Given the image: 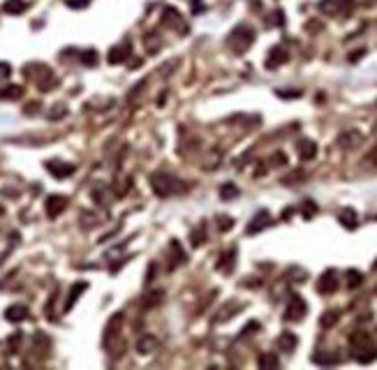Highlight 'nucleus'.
I'll return each mask as SVG.
<instances>
[{
	"label": "nucleus",
	"instance_id": "obj_1",
	"mask_svg": "<svg viewBox=\"0 0 377 370\" xmlns=\"http://www.w3.org/2000/svg\"><path fill=\"white\" fill-rule=\"evenodd\" d=\"M150 185H153V192L160 195V197H169V195H174L178 190V180L167 171H157L150 176Z\"/></svg>",
	"mask_w": 377,
	"mask_h": 370
},
{
	"label": "nucleus",
	"instance_id": "obj_2",
	"mask_svg": "<svg viewBox=\"0 0 377 370\" xmlns=\"http://www.w3.org/2000/svg\"><path fill=\"white\" fill-rule=\"evenodd\" d=\"M252 42H255V30L248 28V26H239V28L229 35V47L234 49V54L248 51V47H250Z\"/></svg>",
	"mask_w": 377,
	"mask_h": 370
},
{
	"label": "nucleus",
	"instance_id": "obj_3",
	"mask_svg": "<svg viewBox=\"0 0 377 370\" xmlns=\"http://www.w3.org/2000/svg\"><path fill=\"white\" fill-rule=\"evenodd\" d=\"M305 312H308L305 301L301 299L299 294H292V296H289V303H287V310H285V319H287V322H299V319H303Z\"/></svg>",
	"mask_w": 377,
	"mask_h": 370
},
{
	"label": "nucleus",
	"instance_id": "obj_4",
	"mask_svg": "<svg viewBox=\"0 0 377 370\" xmlns=\"http://www.w3.org/2000/svg\"><path fill=\"white\" fill-rule=\"evenodd\" d=\"M123 319H125V312H116V315H111V319H109L107 326H104V338H102V345L104 347H111L114 338L118 335L120 326H123Z\"/></svg>",
	"mask_w": 377,
	"mask_h": 370
},
{
	"label": "nucleus",
	"instance_id": "obj_5",
	"mask_svg": "<svg viewBox=\"0 0 377 370\" xmlns=\"http://www.w3.org/2000/svg\"><path fill=\"white\" fill-rule=\"evenodd\" d=\"M335 289H338V273H335L333 269L324 271L317 280V292L319 294H333Z\"/></svg>",
	"mask_w": 377,
	"mask_h": 370
},
{
	"label": "nucleus",
	"instance_id": "obj_6",
	"mask_svg": "<svg viewBox=\"0 0 377 370\" xmlns=\"http://www.w3.org/2000/svg\"><path fill=\"white\" fill-rule=\"evenodd\" d=\"M65 206H67V197H63V195H51V197L47 199V215L49 218H58L63 211H65Z\"/></svg>",
	"mask_w": 377,
	"mask_h": 370
},
{
	"label": "nucleus",
	"instance_id": "obj_7",
	"mask_svg": "<svg viewBox=\"0 0 377 370\" xmlns=\"http://www.w3.org/2000/svg\"><path fill=\"white\" fill-rule=\"evenodd\" d=\"M47 169L51 176H56V178H67V176H72L74 173V167L72 164H67V162H60V160H51L47 162Z\"/></svg>",
	"mask_w": 377,
	"mask_h": 370
},
{
	"label": "nucleus",
	"instance_id": "obj_8",
	"mask_svg": "<svg viewBox=\"0 0 377 370\" xmlns=\"http://www.w3.org/2000/svg\"><path fill=\"white\" fill-rule=\"evenodd\" d=\"M289 60V56H287V51L282 47H273L269 51V58H266V67L269 70H276V67H280V65H285Z\"/></svg>",
	"mask_w": 377,
	"mask_h": 370
},
{
	"label": "nucleus",
	"instance_id": "obj_9",
	"mask_svg": "<svg viewBox=\"0 0 377 370\" xmlns=\"http://www.w3.org/2000/svg\"><path fill=\"white\" fill-rule=\"evenodd\" d=\"M296 150H299L301 160H312V157L317 155V143L312 141V139H301L296 143Z\"/></svg>",
	"mask_w": 377,
	"mask_h": 370
},
{
	"label": "nucleus",
	"instance_id": "obj_10",
	"mask_svg": "<svg viewBox=\"0 0 377 370\" xmlns=\"http://www.w3.org/2000/svg\"><path fill=\"white\" fill-rule=\"evenodd\" d=\"M271 225V215L266 213V211H259L255 218H252V222L248 225V234H257V232H262L264 227H269Z\"/></svg>",
	"mask_w": 377,
	"mask_h": 370
},
{
	"label": "nucleus",
	"instance_id": "obj_11",
	"mask_svg": "<svg viewBox=\"0 0 377 370\" xmlns=\"http://www.w3.org/2000/svg\"><path fill=\"white\" fill-rule=\"evenodd\" d=\"M349 345L354 347V352H361V349H365V347H372V340L365 331H356V333L349 335Z\"/></svg>",
	"mask_w": 377,
	"mask_h": 370
},
{
	"label": "nucleus",
	"instance_id": "obj_12",
	"mask_svg": "<svg viewBox=\"0 0 377 370\" xmlns=\"http://www.w3.org/2000/svg\"><path fill=\"white\" fill-rule=\"evenodd\" d=\"M5 319L7 322H24V319H28V308L26 305H10L5 310Z\"/></svg>",
	"mask_w": 377,
	"mask_h": 370
},
{
	"label": "nucleus",
	"instance_id": "obj_13",
	"mask_svg": "<svg viewBox=\"0 0 377 370\" xmlns=\"http://www.w3.org/2000/svg\"><path fill=\"white\" fill-rule=\"evenodd\" d=\"M127 56H130V42L111 49V51H109V63H111V65H118V63H123V60L127 58Z\"/></svg>",
	"mask_w": 377,
	"mask_h": 370
},
{
	"label": "nucleus",
	"instance_id": "obj_14",
	"mask_svg": "<svg viewBox=\"0 0 377 370\" xmlns=\"http://www.w3.org/2000/svg\"><path fill=\"white\" fill-rule=\"evenodd\" d=\"M88 289V282H77V285H72V289H70V299L65 301V310H72V305L79 301V296Z\"/></svg>",
	"mask_w": 377,
	"mask_h": 370
},
{
	"label": "nucleus",
	"instance_id": "obj_15",
	"mask_svg": "<svg viewBox=\"0 0 377 370\" xmlns=\"http://www.w3.org/2000/svg\"><path fill=\"white\" fill-rule=\"evenodd\" d=\"M169 252H171V264H169V269H176L178 264L185 262V252H183V248H180L176 241L169 243Z\"/></svg>",
	"mask_w": 377,
	"mask_h": 370
},
{
	"label": "nucleus",
	"instance_id": "obj_16",
	"mask_svg": "<svg viewBox=\"0 0 377 370\" xmlns=\"http://www.w3.org/2000/svg\"><path fill=\"white\" fill-rule=\"evenodd\" d=\"M234 264H236V250H229V252H225V255L220 257V262L216 264V269L229 273V271L234 269Z\"/></svg>",
	"mask_w": 377,
	"mask_h": 370
},
{
	"label": "nucleus",
	"instance_id": "obj_17",
	"mask_svg": "<svg viewBox=\"0 0 377 370\" xmlns=\"http://www.w3.org/2000/svg\"><path fill=\"white\" fill-rule=\"evenodd\" d=\"M155 347H157V338H155V335H141V340L137 342L139 354H150V352H155Z\"/></svg>",
	"mask_w": 377,
	"mask_h": 370
},
{
	"label": "nucleus",
	"instance_id": "obj_18",
	"mask_svg": "<svg viewBox=\"0 0 377 370\" xmlns=\"http://www.w3.org/2000/svg\"><path fill=\"white\" fill-rule=\"evenodd\" d=\"M296 335L294 333H289V331H285V333H280L278 335V347H280L282 352H292L294 347H296Z\"/></svg>",
	"mask_w": 377,
	"mask_h": 370
},
{
	"label": "nucleus",
	"instance_id": "obj_19",
	"mask_svg": "<svg viewBox=\"0 0 377 370\" xmlns=\"http://www.w3.org/2000/svg\"><path fill=\"white\" fill-rule=\"evenodd\" d=\"M340 222H342V227L356 229V225H359V218H356V213H354L352 209H345L340 213Z\"/></svg>",
	"mask_w": 377,
	"mask_h": 370
},
{
	"label": "nucleus",
	"instance_id": "obj_20",
	"mask_svg": "<svg viewBox=\"0 0 377 370\" xmlns=\"http://www.w3.org/2000/svg\"><path fill=\"white\" fill-rule=\"evenodd\" d=\"M26 7H28V5H26L24 0H5L3 12H5V14H21Z\"/></svg>",
	"mask_w": 377,
	"mask_h": 370
},
{
	"label": "nucleus",
	"instance_id": "obj_21",
	"mask_svg": "<svg viewBox=\"0 0 377 370\" xmlns=\"http://www.w3.org/2000/svg\"><path fill=\"white\" fill-rule=\"evenodd\" d=\"M164 19H169L167 24H171V26H174V28H178V26H180V30H185V24H183V17H180V14L176 12L174 7H167V10H164Z\"/></svg>",
	"mask_w": 377,
	"mask_h": 370
},
{
	"label": "nucleus",
	"instance_id": "obj_22",
	"mask_svg": "<svg viewBox=\"0 0 377 370\" xmlns=\"http://www.w3.org/2000/svg\"><path fill=\"white\" fill-rule=\"evenodd\" d=\"M21 95H24V88H21V86H5V88L0 90V97H3V100H19Z\"/></svg>",
	"mask_w": 377,
	"mask_h": 370
},
{
	"label": "nucleus",
	"instance_id": "obj_23",
	"mask_svg": "<svg viewBox=\"0 0 377 370\" xmlns=\"http://www.w3.org/2000/svg\"><path fill=\"white\" fill-rule=\"evenodd\" d=\"M278 365H280V361L273 354H262L259 356V368H278Z\"/></svg>",
	"mask_w": 377,
	"mask_h": 370
},
{
	"label": "nucleus",
	"instance_id": "obj_24",
	"mask_svg": "<svg viewBox=\"0 0 377 370\" xmlns=\"http://www.w3.org/2000/svg\"><path fill=\"white\" fill-rule=\"evenodd\" d=\"M239 195V188L236 185H232V183H225L220 188V197L222 199H232V197H236Z\"/></svg>",
	"mask_w": 377,
	"mask_h": 370
},
{
	"label": "nucleus",
	"instance_id": "obj_25",
	"mask_svg": "<svg viewBox=\"0 0 377 370\" xmlns=\"http://www.w3.org/2000/svg\"><path fill=\"white\" fill-rule=\"evenodd\" d=\"M361 282H363V275L359 273V271H347V287H359Z\"/></svg>",
	"mask_w": 377,
	"mask_h": 370
},
{
	"label": "nucleus",
	"instance_id": "obj_26",
	"mask_svg": "<svg viewBox=\"0 0 377 370\" xmlns=\"http://www.w3.org/2000/svg\"><path fill=\"white\" fill-rule=\"evenodd\" d=\"M81 63H84V65H88V67L97 65V54H95V51H93V49H88V51H84V54H81Z\"/></svg>",
	"mask_w": 377,
	"mask_h": 370
},
{
	"label": "nucleus",
	"instance_id": "obj_27",
	"mask_svg": "<svg viewBox=\"0 0 377 370\" xmlns=\"http://www.w3.org/2000/svg\"><path fill=\"white\" fill-rule=\"evenodd\" d=\"M21 340H24V333H14L10 340H7V345H10V352L17 354L19 352V345H21Z\"/></svg>",
	"mask_w": 377,
	"mask_h": 370
},
{
	"label": "nucleus",
	"instance_id": "obj_28",
	"mask_svg": "<svg viewBox=\"0 0 377 370\" xmlns=\"http://www.w3.org/2000/svg\"><path fill=\"white\" fill-rule=\"evenodd\" d=\"M335 322H338V312H335V310L324 312V317H322V326H333Z\"/></svg>",
	"mask_w": 377,
	"mask_h": 370
},
{
	"label": "nucleus",
	"instance_id": "obj_29",
	"mask_svg": "<svg viewBox=\"0 0 377 370\" xmlns=\"http://www.w3.org/2000/svg\"><path fill=\"white\" fill-rule=\"evenodd\" d=\"M319 10L326 14H333L335 10H338V3H335V0H322V3H319Z\"/></svg>",
	"mask_w": 377,
	"mask_h": 370
},
{
	"label": "nucleus",
	"instance_id": "obj_30",
	"mask_svg": "<svg viewBox=\"0 0 377 370\" xmlns=\"http://www.w3.org/2000/svg\"><path fill=\"white\" fill-rule=\"evenodd\" d=\"M218 227H220L222 232H229V229L234 227V220L229 215H220V218H218Z\"/></svg>",
	"mask_w": 377,
	"mask_h": 370
},
{
	"label": "nucleus",
	"instance_id": "obj_31",
	"mask_svg": "<svg viewBox=\"0 0 377 370\" xmlns=\"http://www.w3.org/2000/svg\"><path fill=\"white\" fill-rule=\"evenodd\" d=\"M312 361H315V363H335L338 358L331 356V354H326V356H324V354H315V356H312Z\"/></svg>",
	"mask_w": 377,
	"mask_h": 370
},
{
	"label": "nucleus",
	"instance_id": "obj_32",
	"mask_svg": "<svg viewBox=\"0 0 377 370\" xmlns=\"http://www.w3.org/2000/svg\"><path fill=\"white\" fill-rule=\"evenodd\" d=\"M204 232H206V227L202 225V227H199V234H197V232L192 234V245H202V243H204V236H206Z\"/></svg>",
	"mask_w": 377,
	"mask_h": 370
},
{
	"label": "nucleus",
	"instance_id": "obj_33",
	"mask_svg": "<svg viewBox=\"0 0 377 370\" xmlns=\"http://www.w3.org/2000/svg\"><path fill=\"white\" fill-rule=\"evenodd\" d=\"M356 141H361V137H359V134H352V132L340 137V143H345V146H347V143H356Z\"/></svg>",
	"mask_w": 377,
	"mask_h": 370
},
{
	"label": "nucleus",
	"instance_id": "obj_34",
	"mask_svg": "<svg viewBox=\"0 0 377 370\" xmlns=\"http://www.w3.org/2000/svg\"><path fill=\"white\" fill-rule=\"evenodd\" d=\"M157 301H162V292H153V294H150V299L144 301V308H148V305L157 303Z\"/></svg>",
	"mask_w": 377,
	"mask_h": 370
},
{
	"label": "nucleus",
	"instance_id": "obj_35",
	"mask_svg": "<svg viewBox=\"0 0 377 370\" xmlns=\"http://www.w3.org/2000/svg\"><path fill=\"white\" fill-rule=\"evenodd\" d=\"M63 116H65V107L58 104V107H54V114H49V118L56 120V118H63Z\"/></svg>",
	"mask_w": 377,
	"mask_h": 370
},
{
	"label": "nucleus",
	"instance_id": "obj_36",
	"mask_svg": "<svg viewBox=\"0 0 377 370\" xmlns=\"http://www.w3.org/2000/svg\"><path fill=\"white\" fill-rule=\"evenodd\" d=\"M312 213H317V206H315V204L312 202H305V209H303V215L305 218H310Z\"/></svg>",
	"mask_w": 377,
	"mask_h": 370
},
{
	"label": "nucleus",
	"instance_id": "obj_37",
	"mask_svg": "<svg viewBox=\"0 0 377 370\" xmlns=\"http://www.w3.org/2000/svg\"><path fill=\"white\" fill-rule=\"evenodd\" d=\"M10 72H12V67L7 65V63H0V79H7L10 77Z\"/></svg>",
	"mask_w": 377,
	"mask_h": 370
},
{
	"label": "nucleus",
	"instance_id": "obj_38",
	"mask_svg": "<svg viewBox=\"0 0 377 370\" xmlns=\"http://www.w3.org/2000/svg\"><path fill=\"white\" fill-rule=\"evenodd\" d=\"M88 5V0H67V7H74V10H77V7H86Z\"/></svg>",
	"mask_w": 377,
	"mask_h": 370
},
{
	"label": "nucleus",
	"instance_id": "obj_39",
	"mask_svg": "<svg viewBox=\"0 0 377 370\" xmlns=\"http://www.w3.org/2000/svg\"><path fill=\"white\" fill-rule=\"evenodd\" d=\"M365 160L370 162V164H377V146H375V148H370V153L365 155Z\"/></svg>",
	"mask_w": 377,
	"mask_h": 370
},
{
	"label": "nucleus",
	"instance_id": "obj_40",
	"mask_svg": "<svg viewBox=\"0 0 377 370\" xmlns=\"http://www.w3.org/2000/svg\"><path fill=\"white\" fill-rule=\"evenodd\" d=\"M273 17H276V21H273V24H276V26H282V24H285V14H282L280 10H278V12L273 14Z\"/></svg>",
	"mask_w": 377,
	"mask_h": 370
},
{
	"label": "nucleus",
	"instance_id": "obj_41",
	"mask_svg": "<svg viewBox=\"0 0 377 370\" xmlns=\"http://www.w3.org/2000/svg\"><path fill=\"white\" fill-rule=\"evenodd\" d=\"M35 109H40V102H33V104H28V107H26V114H35Z\"/></svg>",
	"mask_w": 377,
	"mask_h": 370
},
{
	"label": "nucleus",
	"instance_id": "obj_42",
	"mask_svg": "<svg viewBox=\"0 0 377 370\" xmlns=\"http://www.w3.org/2000/svg\"><path fill=\"white\" fill-rule=\"evenodd\" d=\"M271 162H280V164H285L287 160H285V155H282V153H276V155L271 157Z\"/></svg>",
	"mask_w": 377,
	"mask_h": 370
},
{
	"label": "nucleus",
	"instance_id": "obj_43",
	"mask_svg": "<svg viewBox=\"0 0 377 370\" xmlns=\"http://www.w3.org/2000/svg\"><path fill=\"white\" fill-rule=\"evenodd\" d=\"M361 56H363V51H356V54H352V56H349V60H359Z\"/></svg>",
	"mask_w": 377,
	"mask_h": 370
}]
</instances>
